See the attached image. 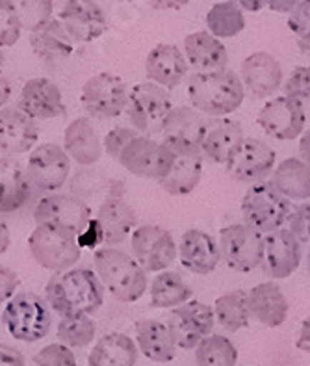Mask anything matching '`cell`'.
Masks as SVG:
<instances>
[{"instance_id": "1", "label": "cell", "mask_w": 310, "mask_h": 366, "mask_svg": "<svg viewBox=\"0 0 310 366\" xmlns=\"http://www.w3.org/2000/svg\"><path fill=\"white\" fill-rule=\"evenodd\" d=\"M46 303L58 315L76 316L99 311L104 303V287L89 269L74 268L56 274L45 288Z\"/></svg>"}, {"instance_id": "2", "label": "cell", "mask_w": 310, "mask_h": 366, "mask_svg": "<svg viewBox=\"0 0 310 366\" xmlns=\"http://www.w3.org/2000/svg\"><path fill=\"white\" fill-rule=\"evenodd\" d=\"M188 97L194 110L212 117L229 116L241 107L246 89L234 71L195 73L188 80Z\"/></svg>"}, {"instance_id": "3", "label": "cell", "mask_w": 310, "mask_h": 366, "mask_svg": "<svg viewBox=\"0 0 310 366\" xmlns=\"http://www.w3.org/2000/svg\"><path fill=\"white\" fill-rule=\"evenodd\" d=\"M93 262L102 287L119 302H138L147 290V272L123 251L102 247L95 251Z\"/></svg>"}, {"instance_id": "4", "label": "cell", "mask_w": 310, "mask_h": 366, "mask_svg": "<svg viewBox=\"0 0 310 366\" xmlns=\"http://www.w3.org/2000/svg\"><path fill=\"white\" fill-rule=\"evenodd\" d=\"M2 324L14 339L21 342H37L51 331L52 315L43 297L34 292H19L6 305Z\"/></svg>"}, {"instance_id": "5", "label": "cell", "mask_w": 310, "mask_h": 366, "mask_svg": "<svg viewBox=\"0 0 310 366\" xmlns=\"http://www.w3.org/2000/svg\"><path fill=\"white\" fill-rule=\"evenodd\" d=\"M28 247L37 264L56 274L73 268L82 253L79 237L74 232L51 225H37L28 238Z\"/></svg>"}, {"instance_id": "6", "label": "cell", "mask_w": 310, "mask_h": 366, "mask_svg": "<svg viewBox=\"0 0 310 366\" xmlns=\"http://www.w3.org/2000/svg\"><path fill=\"white\" fill-rule=\"evenodd\" d=\"M290 214V201L284 199L268 181L253 184L241 199V216L247 227L262 237L283 229Z\"/></svg>"}, {"instance_id": "7", "label": "cell", "mask_w": 310, "mask_h": 366, "mask_svg": "<svg viewBox=\"0 0 310 366\" xmlns=\"http://www.w3.org/2000/svg\"><path fill=\"white\" fill-rule=\"evenodd\" d=\"M219 257L234 272L249 274L264 262V237L247 227L232 223L219 231Z\"/></svg>"}, {"instance_id": "8", "label": "cell", "mask_w": 310, "mask_h": 366, "mask_svg": "<svg viewBox=\"0 0 310 366\" xmlns=\"http://www.w3.org/2000/svg\"><path fill=\"white\" fill-rule=\"evenodd\" d=\"M173 110L171 97L164 88L153 82H141L129 92V112L130 123L134 130L144 134H153L162 130L164 121Z\"/></svg>"}, {"instance_id": "9", "label": "cell", "mask_w": 310, "mask_h": 366, "mask_svg": "<svg viewBox=\"0 0 310 366\" xmlns=\"http://www.w3.org/2000/svg\"><path fill=\"white\" fill-rule=\"evenodd\" d=\"M117 162L132 175L154 179L160 182L171 172L175 154L160 142H154L145 136H136L123 147Z\"/></svg>"}, {"instance_id": "10", "label": "cell", "mask_w": 310, "mask_h": 366, "mask_svg": "<svg viewBox=\"0 0 310 366\" xmlns=\"http://www.w3.org/2000/svg\"><path fill=\"white\" fill-rule=\"evenodd\" d=\"M206 129L203 114L191 107H176L164 121L162 144L175 154H199Z\"/></svg>"}, {"instance_id": "11", "label": "cell", "mask_w": 310, "mask_h": 366, "mask_svg": "<svg viewBox=\"0 0 310 366\" xmlns=\"http://www.w3.org/2000/svg\"><path fill=\"white\" fill-rule=\"evenodd\" d=\"M82 104L89 116L99 119L117 117L129 102V89L125 80L111 73H99L84 84Z\"/></svg>"}, {"instance_id": "12", "label": "cell", "mask_w": 310, "mask_h": 366, "mask_svg": "<svg viewBox=\"0 0 310 366\" xmlns=\"http://www.w3.org/2000/svg\"><path fill=\"white\" fill-rule=\"evenodd\" d=\"M214 309L197 300L176 307L169 316V331L176 348L194 350L214 331Z\"/></svg>"}, {"instance_id": "13", "label": "cell", "mask_w": 310, "mask_h": 366, "mask_svg": "<svg viewBox=\"0 0 310 366\" xmlns=\"http://www.w3.org/2000/svg\"><path fill=\"white\" fill-rule=\"evenodd\" d=\"M34 218L37 225H51L80 237L91 222V209L79 197L46 195L37 203Z\"/></svg>"}, {"instance_id": "14", "label": "cell", "mask_w": 310, "mask_h": 366, "mask_svg": "<svg viewBox=\"0 0 310 366\" xmlns=\"http://www.w3.org/2000/svg\"><path fill=\"white\" fill-rule=\"evenodd\" d=\"M136 262L145 272H166L176 259V244L171 232L158 225H144L132 232Z\"/></svg>"}, {"instance_id": "15", "label": "cell", "mask_w": 310, "mask_h": 366, "mask_svg": "<svg viewBox=\"0 0 310 366\" xmlns=\"http://www.w3.org/2000/svg\"><path fill=\"white\" fill-rule=\"evenodd\" d=\"M256 123L269 138L290 142L303 134L306 123L305 107L288 97H274L260 108Z\"/></svg>"}, {"instance_id": "16", "label": "cell", "mask_w": 310, "mask_h": 366, "mask_svg": "<svg viewBox=\"0 0 310 366\" xmlns=\"http://www.w3.org/2000/svg\"><path fill=\"white\" fill-rule=\"evenodd\" d=\"M274 147L259 138H246L231 162L227 164L229 175L244 184H259L274 172L275 166Z\"/></svg>"}, {"instance_id": "17", "label": "cell", "mask_w": 310, "mask_h": 366, "mask_svg": "<svg viewBox=\"0 0 310 366\" xmlns=\"http://www.w3.org/2000/svg\"><path fill=\"white\" fill-rule=\"evenodd\" d=\"M30 182L41 192H54L64 186L71 172V158L58 144H43L28 157Z\"/></svg>"}, {"instance_id": "18", "label": "cell", "mask_w": 310, "mask_h": 366, "mask_svg": "<svg viewBox=\"0 0 310 366\" xmlns=\"http://www.w3.org/2000/svg\"><path fill=\"white\" fill-rule=\"evenodd\" d=\"M240 80L255 99H268L283 86V67L269 52H253L241 61Z\"/></svg>"}, {"instance_id": "19", "label": "cell", "mask_w": 310, "mask_h": 366, "mask_svg": "<svg viewBox=\"0 0 310 366\" xmlns=\"http://www.w3.org/2000/svg\"><path fill=\"white\" fill-rule=\"evenodd\" d=\"M60 21L71 39L89 43L106 32L108 21L104 9L97 2L71 0L60 11Z\"/></svg>"}, {"instance_id": "20", "label": "cell", "mask_w": 310, "mask_h": 366, "mask_svg": "<svg viewBox=\"0 0 310 366\" xmlns=\"http://www.w3.org/2000/svg\"><path fill=\"white\" fill-rule=\"evenodd\" d=\"M19 110L30 119H52L65 114L64 95L49 79H32L23 86Z\"/></svg>"}, {"instance_id": "21", "label": "cell", "mask_w": 310, "mask_h": 366, "mask_svg": "<svg viewBox=\"0 0 310 366\" xmlns=\"http://www.w3.org/2000/svg\"><path fill=\"white\" fill-rule=\"evenodd\" d=\"M301 244L288 229H279L264 237L266 272L274 279H286L299 268Z\"/></svg>"}, {"instance_id": "22", "label": "cell", "mask_w": 310, "mask_h": 366, "mask_svg": "<svg viewBox=\"0 0 310 366\" xmlns=\"http://www.w3.org/2000/svg\"><path fill=\"white\" fill-rule=\"evenodd\" d=\"M179 257H181L182 266L197 275L212 274L221 260L218 242L214 240L209 232L199 231V229H188L182 234Z\"/></svg>"}, {"instance_id": "23", "label": "cell", "mask_w": 310, "mask_h": 366, "mask_svg": "<svg viewBox=\"0 0 310 366\" xmlns=\"http://www.w3.org/2000/svg\"><path fill=\"white\" fill-rule=\"evenodd\" d=\"M145 73L149 80L164 89H173L184 80L188 61L175 45H156L145 60Z\"/></svg>"}, {"instance_id": "24", "label": "cell", "mask_w": 310, "mask_h": 366, "mask_svg": "<svg viewBox=\"0 0 310 366\" xmlns=\"http://www.w3.org/2000/svg\"><path fill=\"white\" fill-rule=\"evenodd\" d=\"M36 121L24 116L19 108L0 110V153H28L37 142Z\"/></svg>"}, {"instance_id": "25", "label": "cell", "mask_w": 310, "mask_h": 366, "mask_svg": "<svg viewBox=\"0 0 310 366\" xmlns=\"http://www.w3.org/2000/svg\"><path fill=\"white\" fill-rule=\"evenodd\" d=\"M249 315L266 327H279L288 318V300L277 283H260L247 292Z\"/></svg>"}, {"instance_id": "26", "label": "cell", "mask_w": 310, "mask_h": 366, "mask_svg": "<svg viewBox=\"0 0 310 366\" xmlns=\"http://www.w3.org/2000/svg\"><path fill=\"white\" fill-rule=\"evenodd\" d=\"M244 129L238 121L234 119H218L214 123H209L206 134H204L203 145H201V153L209 157L216 164L231 162L240 145L244 144Z\"/></svg>"}, {"instance_id": "27", "label": "cell", "mask_w": 310, "mask_h": 366, "mask_svg": "<svg viewBox=\"0 0 310 366\" xmlns=\"http://www.w3.org/2000/svg\"><path fill=\"white\" fill-rule=\"evenodd\" d=\"M184 58L199 73L225 71L229 64V54L221 39H216L212 34L199 30L184 39Z\"/></svg>"}, {"instance_id": "28", "label": "cell", "mask_w": 310, "mask_h": 366, "mask_svg": "<svg viewBox=\"0 0 310 366\" xmlns=\"http://www.w3.org/2000/svg\"><path fill=\"white\" fill-rule=\"evenodd\" d=\"M95 223H97L101 240L114 246V244H121L134 229L136 212L121 197H110L101 204Z\"/></svg>"}, {"instance_id": "29", "label": "cell", "mask_w": 310, "mask_h": 366, "mask_svg": "<svg viewBox=\"0 0 310 366\" xmlns=\"http://www.w3.org/2000/svg\"><path fill=\"white\" fill-rule=\"evenodd\" d=\"M30 188L26 167L14 157L0 158V212L21 209L30 197Z\"/></svg>"}, {"instance_id": "30", "label": "cell", "mask_w": 310, "mask_h": 366, "mask_svg": "<svg viewBox=\"0 0 310 366\" xmlns=\"http://www.w3.org/2000/svg\"><path fill=\"white\" fill-rule=\"evenodd\" d=\"M64 151L80 166H93L102 157V144L88 117L71 121L65 129Z\"/></svg>"}, {"instance_id": "31", "label": "cell", "mask_w": 310, "mask_h": 366, "mask_svg": "<svg viewBox=\"0 0 310 366\" xmlns=\"http://www.w3.org/2000/svg\"><path fill=\"white\" fill-rule=\"evenodd\" d=\"M136 340L145 357L154 362H169L176 355V344L166 324L158 320H139Z\"/></svg>"}, {"instance_id": "32", "label": "cell", "mask_w": 310, "mask_h": 366, "mask_svg": "<svg viewBox=\"0 0 310 366\" xmlns=\"http://www.w3.org/2000/svg\"><path fill=\"white\" fill-rule=\"evenodd\" d=\"M138 348L129 335H104L88 357V366H136Z\"/></svg>"}, {"instance_id": "33", "label": "cell", "mask_w": 310, "mask_h": 366, "mask_svg": "<svg viewBox=\"0 0 310 366\" xmlns=\"http://www.w3.org/2000/svg\"><path fill=\"white\" fill-rule=\"evenodd\" d=\"M271 184L284 199H310V167L299 158H286L274 172Z\"/></svg>"}, {"instance_id": "34", "label": "cell", "mask_w": 310, "mask_h": 366, "mask_svg": "<svg viewBox=\"0 0 310 366\" xmlns=\"http://www.w3.org/2000/svg\"><path fill=\"white\" fill-rule=\"evenodd\" d=\"M30 46L45 61H58L69 58L73 52V39L60 21L51 19L30 36Z\"/></svg>"}, {"instance_id": "35", "label": "cell", "mask_w": 310, "mask_h": 366, "mask_svg": "<svg viewBox=\"0 0 310 366\" xmlns=\"http://www.w3.org/2000/svg\"><path fill=\"white\" fill-rule=\"evenodd\" d=\"M201 175H203V157H201V153L175 154L171 172L160 181V186L167 194L188 195L199 186Z\"/></svg>"}, {"instance_id": "36", "label": "cell", "mask_w": 310, "mask_h": 366, "mask_svg": "<svg viewBox=\"0 0 310 366\" xmlns=\"http://www.w3.org/2000/svg\"><path fill=\"white\" fill-rule=\"evenodd\" d=\"M194 290L176 272H162L151 285V305L156 309L181 307L191 302Z\"/></svg>"}, {"instance_id": "37", "label": "cell", "mask_w": 310, "mask_h": 366, "mask_svg": "<svg viewBox=\"0 0 310 366\" xmlns=\"http://www.w3.org/2000/svg\"><path fill=\"white\" fill-rule=\"evenodd\" d=\"M214 318L221 324L223 330L236 333L249 325L251 315L247 309L246 290H232L223 294L214 303Z\"/></svg>"}, {"instance_id": "38", "label": "cell", "mask_w": 310, "mask_h": 366, "mask_svg": "<svg viewBox=\"0 0 310 366\" xmlns=\"http://www.w3.org/2000/svg\"><path fill=\"white\" fill-rule=\"evenodd\" d=\"M206 24L209 34H212L216 39H225L238 36L246 28V17L238 2H218L206 14Z\"/></svg>"}, {"instance_id": "39", "label": "cell", "mask_w": 310, "mask_h": 366, "mask_svg": "<svg viewBox=\"0 0 310 366\" xmlns=\"http://www.w3.org/2000/svg\"><path fill=\"white\" fill-rule=\"evenodd\" d=\"M197 366H236L238 350L223 335H210L195 348Z\"/></svg>"}, {"instance_id": "40", "label": "cell", "mask_w": 310, "mask_h": 366, "mask_svg": "<svg viewBox=\"0 0 310 366\" xmlns=\"http://www.w3.org/2000/svg\"><path fill=\"white\" fill-rule=\"evenodd\" d=\"M95 322L86 315L65 316L58 325V339L64 342L67 348H84L95 339Z\"/></svg>"}, {"instance_id": "41", "label": "cell", "mask_w": 310, "mask_h": 366, "mask_svg": "<svg viewBox=\"0 0 310 366\" xmlns=\"http://www.w3.org/2000/svg\"><path fill=\"white\" fill-rule=\"evenodd\" d=\"M21 30L23 24L19 19L17 6L14 2L0 0V49L15 45L21 37Z\"/></svg>"}, {"instance_id": "42", "label": "cell", "mask_w": 310, "mask_h": 366, "mask_svg": "<svg viewBox=\"0 0 310 366\" xmlns=\"http://www.w3.org/2000/svg\"><path fill=\"white\" fill-rule=\"evenodd\" d=\"M19 19L24 28L30 32H36L51 21L52 2H19Z\"/></svg>"}, {"instance_id": "43", "label": "cell", "mask_w": 310, "mask_h": 366, "mask_svg": "<svg viewBox=\"0 0 310 366\" xmlns=\"http://www.w3.org/2000/svg\"><path fill=\"white\" fill-rule=\"evenodd\" d=\"M283 92L284 97L301 102V104L310 101V67L297 65L283 84Z\"/></svg>"}, {"instance_id": "44", "label": "cell", "mask_w": 310, "mask_h": 366, "mask_svg": "<svg viewBox=\"0 0 310 366\" xmlns=\"http://www.w3.org/2000/svg\"><path fill=\"white\" fill-rule=\"evenodd\" d=\"M34 362L37 366H79L73 350L64 344H49L36 353Z\"/></svg>"}, {"instance_id": "45", "label": "cell", "mask_w": 310, "mask_h": 366, "mask_svg": "<svg viewBox=\"0 0 310 366\" xmlns=\"http://www.w3.org/2000/svg\"><path fill=\"white\" fill-rule=\"evenodd\" d=\"M288 231L292 232L299 244H310V203L297 204L288 214Z\"/></svg>"}, {"instance_id": "46", "label": "cell", "mask_w": 310, "mask_h": 366, "mask_svg": "<svg viewBox=\"0 0 310 366\" xmlns=\"http://www.w3.org/2000/svg\"><path fill=\"white\" fill-rule=\"evenodd\" d=\"M136 136H139L134 129H129V127H116L111 129L110 132L104 138V151H106L108 157H111L114 160L119 158V153L123 151L130 139H134Z\"/></svg>"}, {"instance_id": "47", "label": "cell", "mask_w": 310, "mask_h": 366, "mask_svg": "<svg viewBox=\"0 0 310 366\" xmlns=\"http://www.w3.org/2000/svg\"><path fill=\"white\" fill-rule=\"evenodd\" d=\"M288 26L297 36V39L310 36V0L297 2L296 8L288 15Z\"/></svg>"}, {"instance_id": "48", "label": "cell", "mask_w": 310, "mask_h": 366, "mask_svg": "<svg viewBox=\"0 0 310 366\" xmlns=\"http://www.w3.org/2000/svg\"><path fill=\"white\" fill-rule=\"evenodd\" d=\"M19 287V275L14 269L0 266V303L8 302L9 297L15 296Z\"/></svg>"}, {"instance_id": "49", "label": "cell", "mask_w": 310, "mask_h": 366, "mask_svg": "<svg viewBox=\"0 0 310 366\" xmlns=\"http://www.w3.org/2000/svg\"><path fill=\"white\" fill-rule=\"evenodd\" d=\"M0 366H24L23 353L11 346L0 344Z\"/></svg>"}, {"instance_id": "50", "label": "cell", "mask_w": 310, "mask_h": 366, "mask_svg": "<svg viewBox=\"0 0 310 366\" xmlns=\"http://www.w3.org/2000/svg\"><path fill=\"white\" fill-rule=\"evenodd\" d=\"M296 348L301 352L310 353V318L303 320L301 330H299V337L296 340Z\"/></svg>"}, {"instance_id": "51", "label": "cell", "mask_w": 310, "mask_h": 366, "mask_svg": "<svg viewBox=\"0 0 310 366\" xmlns=\"http://www.w3.org/2000/svg\"><path fill=\"white\" fill-rule=\"evenodd\" d=\"M299 160L310 167V132H305L299 139Z\"/></svg>"}, {"instance_id": "52", "label": "cell", "mask_w": 310, "mask_h": 366, "mask_svg": "<svg viewBox=\"0 0 310 366\" xmlns=\"http://www.w3.org/2000/svg\"><path fill=\"white\" fill-rule=\"evenodd\" d=\"M9 97H11V84L4 74H0V110L9 101Z\"/></svg>"}, {"instance_id": "53", "label": "cell", "mask_w": 310, "mask_h": 366, "mask_svg": "<svg viewBox=\"0 0 310 366\" xmlns=\"http://www.w3.org/2000/svg\"><path fill=\"white\" fill-rule=\"evenodd\" d=\"M9 240H11V238H9L8 225L0 219V255H4L6 251H8Z\"/></svg>"}, {"instance_id": "54", "label": "cell", "mask_w": 310, "mask_h": 366, "mask_svg": "<svg viewBox=\"0 0 310 366\" xmlns=\"http://www.w3.org/2000/svg\"><path fill=\"white\" fill-rule=\"evenodd\" d=\"M266 6L269 9H274V11H292L297 6V2L296 0H292V2H275V0H269V2H266Z\"/></svg>"}, {"instance_id": "55", "label": "cell", "mask_w": 310, "mask_h": 366, "mask_svg": "<svg viewBox=\"0 0 310 366\" xmlns=\"http://www.w3.org/2000/svg\"><path fill=\"white\" fill-rule=\"evenodd\" d=\"M238 6L249 9V11H259L262 6H266V2H246V0H241V2H238Z\"/></svg>"}, {"instance_id": "56", "label": "cell", "mask_w": 310, "mask_h": 366, "mask_svg": "<svg viewBox=\"0 0 310 366\" xmlns=\"http://www.w3.org/2000/svg\"><path fill=\"white\" fill-rule=\"evenodd\" d=\"M297 46H299V51H301L303 54H306L310 58V36L303 37V39H297Z\"/></svg>"}, {"instance_id": "57", "label": "cell", "mask_w": 310, "mask_h": 366, "mask_svg": "<svg viewBox=\"0 0 310 366\" xmlns=\"http://www.w3.org/2000/svg\"><path fill=\"white\" fill-rule=\"evenodd\" d=\"M306 268H309V274H310V251H309V259H306Z\"/></svg>"}]
</instances>
